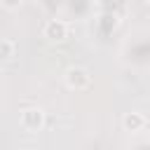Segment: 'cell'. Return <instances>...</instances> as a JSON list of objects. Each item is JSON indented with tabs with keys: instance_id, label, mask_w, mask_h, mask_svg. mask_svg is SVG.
Instances as JSON below:
<instances>
[{
	"instance_id": "obj_5",
	"label": "cell",
	"mask_w": 150,
	"mask_h": 150,
	"mask_svg": "<svg viewBox=\"0 0 150 150\" xmlns=\"http://www.w3.org/2000/svg\"><path fill=\"white\" fill-rule=\"evenodd\" d=\"M12 54H14V45H12L9 40H0V61L9 59Z\"/></svg>"
},
{
	"instance_id": "obj_6",
	"label": "cell",
	"mask_w": 150,
	"mask_h": 150,
	"mask_svg": "<svg viewBox=\"0 0 150 150\" xmlns=\"http://www.w3.org/2000/svg\"><path fill=\"white\" fill-rule=\"evenodd\" d=\"M19 2H21V0H2L5 7H19Z\"/></svg>"
},
{
	"instance_id": "obj_2",
	"label": "cell",
	"mask_w": 150,
	"mask_h": 150,
	"mask_svg": "<svg viewBox=\"0 0 150 150\" xmlns=\"http://www.w3.org/2000/svg\"><path fill=\"white\" fill-rule=\"evenodd\" d=\"M21 124L26 129H40L45 124V112L40 108H26L21 112Z\"/></svg>"
},
{
	"instance_id": "obj_3",
	"label": "cell",
	"mask_w": 150,
	"mask_h": 150,
	"mask_svg": "<svg viewBox=\"0 0 150 150\" xmlns=\"http://www.w3.org/2000/svg\"><path fill=\"white\" fill-rule=\"evenodd\" d=\"M45 38H49V40H66L68 38V23H63V21H59V19H54V21H49L47 26H45Z\"/></svg>"
},
{
	"instance_id": "obj_1",
	"label": "cell",
	"mask_w": 150,
	"mask_h": 150,
	"mask_svg": "<svg viewBox=\"0 0 150 150\" xmlns=\"http://www.w3.org/2000/svg\"><path fill=\"white\" fill-rule=\"evenodd\" d=\"M66 82L70 89H87L89 87V73L84 68H68Z\"/></svg>"
},
{
	"instance_id": "obj_4",
	"label": "cell",
	"mask_w": 150,
	"mask_h": 150,
	"mask_svg": "<svg viewBox=\"0 0 150 150\" xmlns=\"http://www.w3.org/2000/svg\"><path fill=\"white\" fill-rule=\"evenodd\" d=\"M124 127L129 129V131H138L143 124H145V117L141 115V112H129V115H124Z\"/></svg>"
}]
</instances>
